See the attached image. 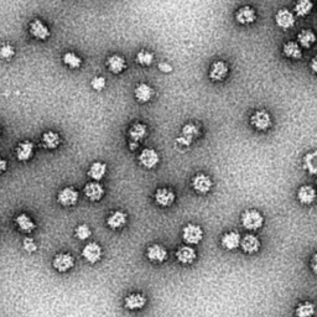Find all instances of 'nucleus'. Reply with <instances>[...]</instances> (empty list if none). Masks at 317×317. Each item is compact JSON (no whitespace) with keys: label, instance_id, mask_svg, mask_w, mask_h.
Here are the masks:
<instances>
[{"label":"nucleus","instance_id":"1","mask_svg":"<svg viewBox=\"0 0 317 317\" xmlns=\"http://www.w3.org/2000/svg\"><path fill=\"white\" fill-rule=\"evenodd\" d=\"M240 223L247 231H258L264 226V216L258 209H245L240 216Z\"/></svg>","mask_w":317,"mask_h":317},{"label":"nucleus","instance_id":"2","mask_svg":"<svg viewBox=\"0 0 317 317\" xmlns=\"http://www.w3.org/2000/svg\"><path fill=\"white\" fill-rule=\"evenodd\" d=\"M203 229L198 224L189 223L182 228V240L187 245H196L203 239Z\"/></svg>","mask_w":317,"mask_h":317},{"label":"nucleus","instance_id":"3","mask_svg":"<svg viewBox=\"0 0 317 317\" xmlns=\"http://www.w3.org/2000/svg\"><path fill=\"white\" fill-rule=\"evenodd\" d=\"M250 124L254 129L259 131H265L268 129L272 128L273 125V119L272 116L268 111L265 109H259V111H255L254 113L250 117Z\"/></svg>","mask_w":317,"mask_h":317},{"label":"nucleus","instance_id":"4","mask_svg":"<svg viewBox=\"0 0 317 317\" xmlns=\"http://www.w3.org/2000/svg\"><path fill=\"white\" fill-rule=\"evenodd\" d=\"M138 161L145 169H155L160 162V155L158 151L153 148H145L140 151L138 156Z\"/></svg>","mask_w":317,"mask_h":317},{"label":"nucleus","instance_id":"5","mask_svg":"<svg viewBox=\"0 0 317 317\" xmlns=\"http://www.w3.org/2000/svg\"><path fill=\"white\" fill-rule=\"evenodd\" d=\"M199 136V126L195 123H187L182 126L181 135L176 139V143L182 146H190L196 138Z\"/></svg>","mask_w":317,"mask_h":317},{"label":"nucleus","instance_id":"6","mask_svg":"<svg viewBox=\"0 0 317 317\" xmlns=\"http://www.w3.org/2000/svg\"><path fill=\"white\" fill-rule=\"evenodd\" d=\"M75 257L70 253H57L52 260V267L58 273H67L75 267Z\"/></svg>","mask_w":317,"mask_h":317},{"label":"nucleus","instance_id":"7","mask_svg":"<svg viewBox=\"0 0 317 317\" xmlns=\"http://www.w3.org/2000/svg\"><path fill=\"white\" fill-rule=\"evenodd\" d=\"M79 199V192L72 186L63 187L57 194V202L63 207H73Z\"/></svg>","mask_w":317,"mask_h":317},{"label":"nucleus","instance_id":"8","mask_svg":"<svg viewBox=\"0 0 317 317\" xmlns=\"http://www.w3.org/2000/svg\"><path fill=\"white\" fill-rule=\"evenodd\" d=\"M191 185L196 194L206 195L211 191L213 182H212V179L208 175L203 174V172H198V174H196L192 177Z\"/></svg>","mask_w":317,"mask_h":317},{"label":"nucleus","instance_id":"9","mask_svg":"<svg viewBox=\"0 0 317 317\" xmlns=\"http://www.w3.org/2000/svg\"><path fill=\"white\" fill-rule=\"evenodd\" d=\"M154 198H155V202L158 206L166 208V207H171L175 203L176 195L169 187H160V189H158L155 191Z\"/></svg>","mask_w":317,"mask_h":317},{"label":"nucleus","instance_id":"10","mask_svg":"<svg viewBox=\"0 0 317 317\" xmlns=\"http://www.w3.org/2000/svg\"><path fill=\"white\" fill-rule=\"evenodd\" d=\"M102 255H103V249H102L101 244H98L97 242L88 243L82 249V258L89 264L98 263L102 259Z\"/></svg>","mask_w":317,"mask_h":317},{"label":"nucleus","instance_id":"11","mask_svg":"<svg viewBox=\"0 0 317 317\" xmlns=\"http://www.w3.org/2000/svg\"><path fill=\"white\" fill-rule=\"evenodd\" d=\"M167 257H169L167 249L164 245L158 244V243L151 244L150 247L146 249V258H148L151 263H154V264H162L164 262H166Z\"/></svg>","mask_w":317,"mask_h":317},{"label":"nucleus","instance_id":"12","mask_svg":"<svg viewBox=\"0 0 317 317\" xmlns=\"http://www.w3.org/2000/svg\"><path fill=\"white\" fill-rule=\"evenodd\" d=\"M129 139H130V149L135 150L136 146L139 145L141 140L148 135V126L143 123H135L129 128L128 131Z\"/></svg>","mask_w":317,"mask_h":317},{"label":"nucleus","instance_id":"13","mask_svg":"<svg viewBox=\"0 0 317 317\" xmlns=\"http://www.w3.org/2000/svg\"><path fill=\"white\" fill-rule=\"evenodd\" d=\"M35 153V144L30 140H24L18 144L15 149V155L20 162H28L33 158Z\"/></svg>","mask_w":317,"mask_h":317},{"label":"nucleus","instance_id":"14","mask_svg":"<svg viewBox=\"0 0 317 317\" xmlns=\"http://www.w3.org/2000/svg\"><path fill=\"white\" fill-rule=\"evenodd\" d=\"M83 194L86 196V198H88L89 201L98 202L104 197L106 190H104L103 185L99 184L98 181H91L84 186Z\"/></svg>","mask_w":317,"mask_h":317},{"label":"nucleus","instance_id":"15","mask_svg":"<svg viewBox=\"0 0 317 317\" xmlns=\"http://www.w3.org/2000/svg\"><path fill=\"white\" fill-rule=\"evenodd\" d=\"M146 304H148V299L141 292H133L124 299V307L126 310H130V311L144 309Z\"/></svg>","mask_w":317,"mask_h":317},{"label":"nucleus","instance_id":"16","mask_svg":"<svg viewBox=\"0 0 317 317\" xmlns=\"http://www.w3.org/2000/svg\"><path fill=\"white\" fill-rule=\"evenodd\" d=\"M239 247L245 254H255L260 249V239L254 234L248 233L243 238H240Z\"/></svg>","mask_w":317,"mask_h":317},{"label":"nucleus","instance_id":"17","mask_svg":"<svg viewBox=\"0 0 317 317\" xmlns=\"http://www.w3.org/2000/svg\"><path fill=\"white\" fill-rule=\"evenodd\" d=\"M229 68L224 61H216L212 63L211 68H209V78L213 82H222L226 79V77L228 76Z\"/></svg>","mask_w":317,"mask_h":317},{"label":"nucleus","instance_id":"18","mask_svg":"<svg viewBox=\"0 0 317 317\" xmlns=\"http://www.w3.org/2000/svg\"><path fill=\"white\" fill-rule=\"evenodd\" d=\"M236 20L240 25H250V24H254L255 20H257V13H255V10L252 6H242V8L237 10Z\"/></svg>","mask_w":317,"mask_h":317},{"label":"nucleus","instance_id":"19","mask_svg":"<svg viewBox=\"0 0 317 317\" xmlns=\"http://www.w3.org/2000/svg\"><path fill=\"white\" fill-rule=\"evenodd\" d=\"M275 24L277 28L282 29V30H287V29L292 28L295 25V16L287 9H280L277 13L275 14Z\"/></svg>","mask_w":317,"mask_h":317},{"label":"nucleus","instance_id":"20","mask_svg":"<svg viewBox=\"0 0 317 317\" xmlns=\"http://www.w3.org/2000/svg\"><path fill=\"white\" fill-rule=\"evenodd\" d=\"M29 30H30L31 36H34V38L41 41L47 40L51 35L50 29L47 28V25H45V24L41 20H39V19H35V20L31 21L30 26H29Z\"/></svg>","mask_w":317,"mask_h":317},{"label":"nucleus","instance_id":"21","mask_svg":"<svg viewBox=\"0 0 317 317\" xmlns=\"http://www.w3.org/2000/svg\"><path fill=\"white\" fill-rule=\"evenodd\" d=\"M176 259L179 260V263L184 265H190L192 263H195V260L197 259V253L195 250V248H192V245H182L179 249L176 250Z\"/></svg>","mask_w":317,"mask_h":317},{"label":"nucleus","instance_id":"22","mask_svg":"<svg viewBox=\"0 0 317 317\" xmlns=\"http://www.w3.org/2000/svg\"><path fill=\"white\" fill-rule=\"evenodd\" d=\"M240 234L236 231H231L224 233L221 237V245L226 250H236L239 248L240 244Z\"/></svg>","mask_w":317,"mask_h":317},{"label":"nucleus","instance_id":"23","mask_svg":"<svg viewBox=\"0 0 317 317\" xmlns=\"http://www.w3.org/2000/svg\"><path fill=\"white\" fill-rule=\"evenodd\" d=\"M154 94L155 92H154L153 87L149 86L148 83H139L134 89V97H135L136 102L141 104L149 103L153 99Z\"/></svg>","mask_w":317,"mask_h":317},{"label":"nucleus","instance_id":"24","mask_svg":"<svg viewBox=\"0 0 317 317\" xmlns=\"http://www.w3.org/2000/svg\"><path fill=\"white\" fill-rule=\"evenodd\" d=\"M296 198L301 204H312L316 199V191L310 185H302L297 190Z\"/></svg>","mask_w":317,"mask_h":317},{"label":"nucleus","instance_id":"25","mask_svg":"<svg viewBox=\"0 0 317 317\" xmlns=\"http://www.w3.org/2000/svg\"><path fill=\"white\" fill-rule=\"evenodd\" d=\"M128 222V216L123 211H114L107 218V226L111 229H121L126 226Z\"/></svg>","mask_w":317,"mask_h":317},{"label":"nucleus","instance_id":"26","mask_svg":"<svg viewBox=\"0 0 317 317\" xmlns=\"http://www.w3.org/2000/svg\"><path fill=\"white\" fill-rule=\"evenodd\" d=\"M107 67L111 71L113 75H119V73L124 72V70L126 68V62L124 60L123 56L120 55H112L109 56L108 60L106 62Z\"/></svg>","mask_w":317,"mask_h":317},{"label":"nucleus","instance_id":"27","mask_svg":"<svg viewBox=\"0 0 317 317\" xmlns=\"http://www.w3.org/2000/svg\"><path fill=\"white\" fill-rule=\"evenodd\" d=\"M15 224L19 228V231L24 232V233H33L36 228V223L33 221L29 214L20 213L15 217Z\"/></svg>","mask_w":317,"mask_h":317},{"label":"nucleus","instance_id":"28","mask_svg":"<svg viewBox=\"0 0 317 317\" xmlns=\"http://www.w3.org/2000/svg\"><path fill=\"white\" fill-rule=\"evenodd\" d=\"M41 143H42L43 148L47 149V150H55V149H57L60 146L61 136L56 131H45L42 134V136H41Z\"/></svg>","mask_w":317,"mask_h":317},{"label":"nucleus","instance_id":"29","mask_svg":"<svg viewBox=\"0 0 317 317\" xmlns=\"http://www.w3.org/2000/svg\"><path fill=\"white\" fill-rule=\"evenodd\" d=\"M107 170H108L107 164H104L102 161H96L89 166L87 175H88L89 179H92V181L101 182L103 180V177L106 176Z\"/></svg>","mask_w":317,"mask_h":317},{"label":"nucleus","instance_id":"30","mask_svg":"<svg viewBox=\"0 0 317 317\" xmlns=\"http://www.w3.org/2000/svg\"><path fill=\"white\" fill-rule=\"evenodd\" d=\"M282 53L285 57L290 58V60H300L302 57V50L300 45L294 41H289L285 42L282 46Z\"/></svg>","mask_w":317,"mask_h":317},{"label":"nucleus","instance_id":"31","mask_svg":"<svg viewBox=\"0 0 317 317\" xmlns=\"http://www.w3.org/2000/svg\"><path fill=\"white\" fill-rule=\"evenodd\" d=\"M315 42H316V36L311 30H302L297 35V43L300 47L310 48Z\"/></svg>","mask_w":317,"mask_h":317},{"label":"nucleus","instance_id":"32","mask_svg":"<svg viewBox=\"0 0 317 317\" xmlns=\"http://www.w3.org/2000/svg\"><path fill=\"white\" fill-rule=\"evenodd\" d=\"M315 315V305L310 301H304L299 304L295 309L296 317H312Z\"/></svg>","mask_w":317,"mask_h":317},{"label":"nucleus","instance_id":"33","mask_svg":"<svg viewBox=\"0 0 317 317\" xmlns=\"http://www.w3.org/2000/svg\"><path fill=\"white\" fill-rule=\"evenodd\" d=\"M312 8H314V3L311 0H297L294 10L297 14V16L304 18V16H307L311 13Z\"/></svg>","mask_w":317,"mask_h":317},{"label":"nucleus","instance_id":"34","mask_svg":"<svg viewBox=\"0 0 317 317\" xmlns=\"http://www.w3.org/2000/svg\"><path fill=\"white\" fill-rule=\"evenodd\" d=\"M316 158H317L316 151H312V153L306 154V155L304 156V169L306 170L310 175H316L317 172Z\"/></svg>","mask_w":317,"mask_h":317},{"label":"nucleus","instance_id":"35","mask_svg":"<svg viewBox=\"0 0 317 317\" xmlns=\"http://www.w3.org/2000/svg\"><path fill=\"white\" fill-rule=\"evenodd\" d=\"M62 61L67 67L72 68V70H77V68H79L82 66L81 57L73 52H66L65 55H63Z\"/></svg>","mask_w":317,"mask_h":317},{"label":"nucleus","instance_id":"36","mask_svg":"<svg viewBox=\"0 0 317 317\" xmlns=\"http://www.w3.org/2000/svg\"><path fill=\"white\" fill-rule=\"evenodd\" d=\"M135 60L136 63H139L140 66L148 67V66H150L154 62V53L148 50H141L136 53Z\"/></svg>","mask_w":317,"mask_h":317},{"label":"nucleus","instance_id":"37","mask_svg":"<svg viewBox=\"0 0 317 317\" xmlns=\"http://www.w3.org/2000/svg\"><path fill=\"white\" fill-rule=\"evenodd\" d=\"M92 236V231L87 224H78L75 229V237L78 240H87Z\"/></svg>","mask_w":317,"mask_h":317},{"label":"nucleus","instance_id":"38","mask_svg":"<svg viewBox=\"0 0 317 317\" xmlns=\"http://www.w3.org/2000/svg\"><path fill=\"white\" fill-rule=\"evenodd\" d=\"M14 56H15V48L11 45L6 43V45H3L0 47V58L10 61Z\"/></svg>","mask_w":317,"mask_h":317},{"label":"nucleus","instance_id":"39","mask_svg":"<svg viewBox=\"0 0 317 317\" xmlns=\"http://www.w3.org/2000/svg\"><path fill=\"white\" fill-rule=\"evenodd\" d=\"M106 86H107L106 78L102 77V76H96V77H93V79L91 81V87L97 92L103 91V89L106 88Z\"/></svg>","mask_w":317,"mask_h":317},{"label":"nucleus","instance_id":"40","mask_svg":"<svg viewBox=\"0 0 317 317\" xmlns=\"http://www.w3.org/2000/svg\"><path fill=\"white\" fill-rule=\"evenodd\" d=\"M23 248L28 253H34L36 252V249H38V245H36V242L33 239V238L26 237V238H24L23 240Z\"/></svg>","mask_w":317,"mask_h":317},{"label":"nucleus","instance_id":"41","mask_svg":"<svg viewBox=\"0 0 317 317\" xmlns=\"http://www.w3.org/2000/svg\"><path fill=\"white\" fill-rule=\"evenodd\" d=\"M158 70L164 73H170L172 71V67L169 65V63L161 62V63H158Z\"/></svg>","mask_w":317,"mask_h":317},{"label":"nucleus","instance_id":"42","mask_svg":"<svg viewBox=\"0 0 317 317\" xmlns=\"http://www.w3.org/2000/svg\"><path fill=\"white\" fill-rule=\"evenodd\" d=\"M8 169V162H6L5 158H0V175H3L4 172Z\"/></svg>","mask_w":317,"mask_h":317},{"label":"nucleus","instance_id":"43","mask_svg":"<svg viewBox=\"0 0 317 317\" xmlns=\"http://www.w3.org/2000/svg\"><path fill=\"white\" fill-rule=\"evenodd\" d=\"M316 259H317V255L314 254V257H312V260H311V265H312V270H314V273L317 272V268H316Z\"/></svg>","mask_w":317,"mask_h":317},{"label":"nucleus","instance_id":"44","mask_svg":"<svg viewBox=\"0 0 317 317\" xmlns=\"http://www.w3.org/2000/svg\"><path fill=\"white\" fill-rule=\"evenodd\" d=\"M317 60L316 58H312V62H311V70H312V72L314 73H316V71H317Z\"/></svg>","mask_w":317,"mask_h":317},{"label":"nucleus","instance_id":"45","mask_svg":"<svg viewBox=\"0 0 317 317\" xmlns=\"http://www.w3.org/2000/svg\"><path fill=\"white\" fill-rule=\"evenodd\" d=\"M0 134H1V129H0Z\"/></svg>","mask_w":317,"mask_h":317}]
</instances>
